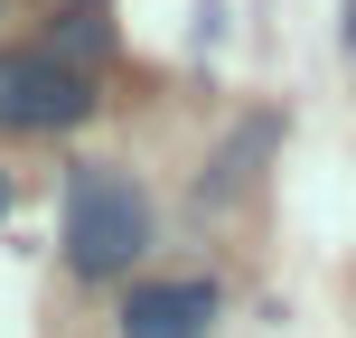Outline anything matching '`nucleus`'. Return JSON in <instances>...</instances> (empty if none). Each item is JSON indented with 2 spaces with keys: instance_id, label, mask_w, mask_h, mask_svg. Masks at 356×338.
Listing matches in <instances>:
<instances>
[{
  "instance_id": "nucleus-1",
  "label": "nucleus",
  "mask_w": 356,
  "mask_h": 338,
  "mask_svg": "<svg viewBox=\"0 0 356 338\" xmlns=\"http://www.w3.org/2000/svg\"><path fill=\"white\" fill-rule=\"evenodd\" d=\"M141 245H150L141 188H131L122 169L85 160V169L66 178V254H75V272H131V263H141Z\"/></svg>"
},
{
  "instance_id": "nucleus-2",
  "label": "nucleus",
  "mask_w": 356,
  "mask_h": 338,
  "mask_svg": "<svg viewBox=\"0 0 356 338\" xmlns=\"http://www.w3.org/2000/svg\"><path fill=\"white\" fill-rule=\"evenodd\" d=\"M85 104H94V85L75 66H56L47 47L0 56V123L10 132H66V123H85Z\"/></svg>"
},
{
  "instance_id": "nucleus-3",
  "label": "nucleus",
  "mask_w": 356,
  "mask_h": 338,
  "mask_svg": "<svg viewBox=\"0 0 356 338\" xmlns=\"http://www.w3.org/2000/svg\"><path fill=\"white\" fill-rule=\"evenodd\" d=\"M216 320V291L207 282H141L122 301V338H197Z\"/></svg>"
},
{
  "instance_id": "nucleus-4",
  "label": "nucleus",
  "mask_w": 356,
  "mask_h": 338,
  "mask_svg": "<svg viewBox=\"0 0 356 338\" xmlns=\"http://www.w3.org/2000/svg\"><path fill=\"white\" fill-rule=\"evenodd\" d=\"M338 38H347V47H356V0H347V10H338Z\"/></svg>"
}]
</instances>
